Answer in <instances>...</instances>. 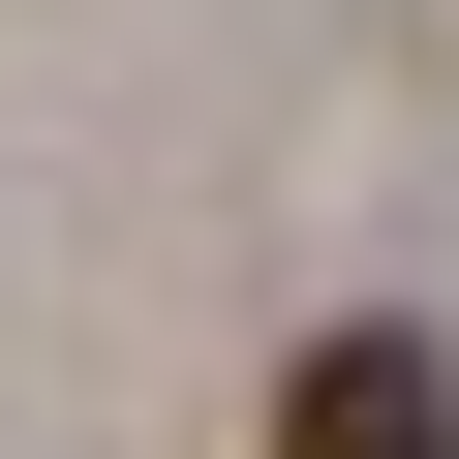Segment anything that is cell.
<instances>
[{
    "mask_svg": "<svg viewBox=\"0 0 459 459\" xmlns=\"http://www.w3.org/2000/svg\"><path fill=\"white\" fill-rule=\"evenodd\" d=\"M276 459H459V368L429 337H307L276 368Z\"/></svg>",
    "mask_w": 459,
    "mask_h": 459,
    "instance_id": "cell-1",
    "label": "cell"
}]
</instances>
